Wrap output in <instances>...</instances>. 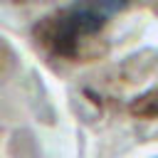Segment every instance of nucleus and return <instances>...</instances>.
I'll return each instance as SVG.
<instances>
[{
  "label": "nucleus",
  "instance_id": "1",
  "mask_svg": "<svg viewBox=\"0 0 158 158\" xmlns=\"http://www.w3.org/2000/svg\"><path fill=\"white\" fill-rule=\"evenodd\" d=\"M126 7V2H74L69 7L57 10L54 15H49L47 20H42V25H37V37L54 52L62 57H77L81 44L99 35L104 30V25L116 17L121 10Z\"/></svg>",
  "mask_w": 158,
  "mask_h": 158
}]
</instances>
